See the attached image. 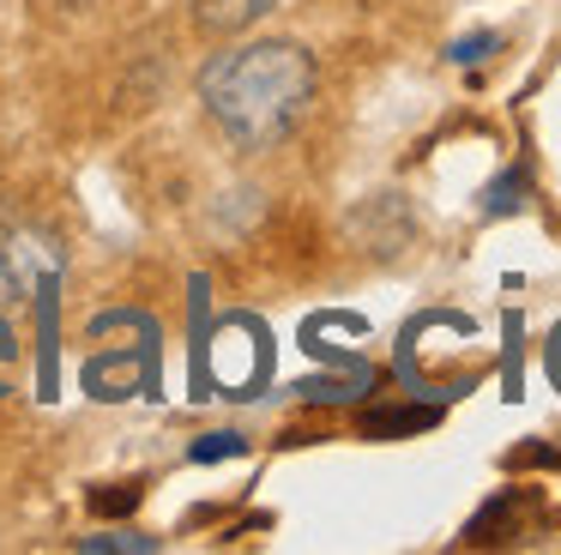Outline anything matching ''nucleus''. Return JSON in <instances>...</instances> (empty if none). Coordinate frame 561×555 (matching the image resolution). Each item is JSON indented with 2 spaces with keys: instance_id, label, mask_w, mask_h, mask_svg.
<instances>
[{
  "instance_id": "obj_1",
  "label": "nucleus",
  "mask_w": 561,
  "mask_h": 555,
  "mask_svg": "<svg viewBox=\"0 0 561 555\" xmlns=\"http://www.w3.org/2000/svg\"><path fill=\"white\" fill-rule=\"evenodd\" d=\"M320 67L302 43H242L206 60L199 72V103H206L211 127L236 145V151H272L302 127L308 103H314Z\"/></svg>"
},
{
  "instance_id": "obj_2",
  "label": "nucleus",
  "mask_w": 561,
  "mask_h": 555,
  "mask_svg": "<svg viewBox=\"0 0 561 555\" xmlns=\"http://www.w3.org/2000/svg\"><path fill=\"white\" fill-rule=\"evenodd\" d=\"M55 265H61V248H49L43 229L0 212V308L7 302H25L37 284H49Z\"/></svg>"
},
{
  "instance_id": "obj_3",
  "label": "nucleus",
  "mask_w": 561,
  "mask_h": 555,
  "mask_svg": "<svg viewBox=\"0 0 561 555\" xmlns=\"http://www.w3.org/2000/svg\"><path fill=\"white\" fill-rule=\"evenodd\" d=\"M266 12H278V0H194V19L218 36L248 31V24H260Z\"/></svg>"
},
{
  "instance_id": "obj_4",
  "label": "nucleus",
  "mask_w": 561,
  "mask_h": 555,
  "mask_svg": "<svg viewBox=\"0 0 561 555\" xmlns=\"http://www.w3.org/2000/svg\"><path fill=\"white\" fill-rule=\"evenodd\" d=\"M19 369H25V344H19L13 320L0 314V398H7V393H19Z\"/></svg>"
},
{
  "instance_id": "obj_5",
  "label": "nucleus",
  "mask_w": 561,
  "mask_h": 555,
  "mask_svg": "<svg viewBox=\"0 0 561 555\" xmlns=\"http://www.w3.org/2000/svg\"><path fill=\"white\" fill-rule=\"evenodd\" d=\"M242 434H206V441L199 446H187V458H194V465H211V458H230V453H242Z\"/></svg>"
},
{
  "instance_id": "obj_6",
  "label": "nucleus",
  "mask_w": 561,
  "mask_h": 555,
  "mask_svg": "<svg viewBox=\"0 0 561 555\" xmlns=\"http://www.w3.org/2000/svg\"><path fill=\"white\" fill-rule=\"evenodd\" d=\"M428 422H435V410H392V417H368V429L392 434V429H428Z\"/></svg>"
},
{
  "instance_id": "obj_7",
  "label": "nucleus",
  "mask_w": 561,
  "mask_h": 555,
  "mask_svg": "<svg viewBox=\"0 0 561 555\" xmlns=\"http://www.w3.org/2000/svg\"><path fill=\"white\" fill-rule=\"evenodd\" d=\"M489 48H501V36H495V31H483V36H465V43H453V60H459V67H471V60H483Z\"/></svg>"
},
{
  "instance_id": "obj_8",
  "label": "nucleus",
  "mask_w": 561,
  "mask_h": 555,
  "mask_svg": "<svg viewBox=\"0 0 561 555\" xmlns=\"http://www.w3.org/2000/svg\"><path fill=\"white\" fill-rule=\"evenodd\" d=\"M79 550H151V537H134V531H103V537H85Z\"/></svg>"
},
{
  "instance_id": "obj_9",
  "label": "nucleus",
  "mask_w": 561,
  "mask_h": 555,
  "mask_svg": "<svg viewBox=\"0 0 561 555\" xmlns=\"http://www.w3.org/2000/svg\"><path fill=\"white\" fill-rule=\"evenodd\" d=\"M139 483H127V495H91V507H98V513H127V507H139Z\"/></svg>"
},
{
  "instance_id": "obj_10",
  "label": "nucleus",
  "mask_w": 561,
  "mask_h": 555,
  "mask_svg": "<svg viewBox=\"0 0 561 555\" xmlns=\"http://www.w3.org/2000/svg\"><path fill=\"white\" fill-rule=\"evenodd\" d=\"M543 369H549V381H556V393H561V326L549 332V344H543Z\"/></svg>"
}]
</instances>
